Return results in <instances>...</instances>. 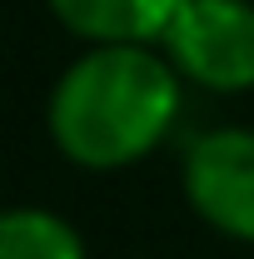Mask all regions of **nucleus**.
I'll return each mask as SVG.
<instances>
[{"label": "nucleus", "instance_id": "obj_3", "mask_svg": "<svg viewBox=\"0 0 254 259\" xmlns=\"http://www.w3.org/2000/svg\"><path fill=\"white\" fill-rule=\"evenodd\" d=\"M185 199L224 239L254 244V130L224 125L194 140L185 155Z\"/></svg>", "mask_w": 254, "mask_h": 259}, {"label": "nucleus", "instance_id": "obj_4", "mask_svg": "<svg viewBox=\"0 0 254 259\" xmlns=\"http://www.w3.org/2000/svg\"><path fill=\"white\" fill-rule=\"evenodd\" d=\"M65 30L90 45H159L185 0H45Z\"/></svg>", "mask_w": 254, "mask_h": 259}, {"label": "nucleus", "instance_id": "obj_2", "mask_svg": "<svg viewBox=\"0 0 254 259\" xmlns=\"http://www.w3.org/2000/svg\"><path fill=\"white\" fill-rule=\"evenodd\" d=\"M180 80L239 95L254 90V5L249 0H185L159 35Z\"/></svg>", "mask_w": 254, "mask_h": 259}, {"label": "nucleus", "instance_id": "obj_5", "mask_svg": "<svg viewBox=\"0 0 254 259\" xmlns=\"http://www.w3.org/2000/svg\"><path fill=\"white\" fill-rule=\"evenodd\" d=\"M0 259H85V239L55 209H0Z\"/></svg>", "mask_w": 254, "mask_h": 259}, {"label": "nucleus", "instance_id": "obj_1", "mask_svg": "<svg viewBox=\"0 0 254 259\" xmlns=\"http://www.w3.org/2000/svg\"><path fill=\"white\" fill-rule=\"evenodd\" d=\"M180 115V75L150 45H90L50 90V140L80 169L145 160Z\"/></svg>", "mask_w": 254, "mask_h": 259}]
</instances>
